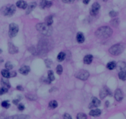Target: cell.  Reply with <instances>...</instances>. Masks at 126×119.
Segmentation results:
<instances>
[{
    "label": "cell",
    "mask_w": 126,
    "mask_h": 119,
    "mask_svg": "<svg viewBox=\"0 0 126 119\" xmlns=\"http://www.w3.org/2000/svg\"><path fill=\"white\" fill-rule=\"evenodd\" d=\"M113 30L110 27L103 26L100 27L95 32V35L98 38H108L111 36Z\"/></svg>",
    "instance_id": "cell-1"
},
{
    "label": "cell",
    "mask_w": 126,
    "mask_h": 119,
    "mask_svg": "<svg viewBox=\"0 0 126 119\" xmlns=\"http://www.w3.org/2000/svg\"><path fill=\"white\" fill-rule=\"evenodd\" d=\"M38 31L46 36H50L52 33V28L51 26L47 25L45 23H39L36 25Z\"/></svg>",
    "instance_id": "cell-2"
},
{
    "label": "cell",
    "mask_w": 126,
    "mask_h": 119,
    "mask_svg": "<svg viewBox=\"0 0 126 119\" xmlns=\"http://www.w3.org/2000/svg\"><path fill=\"white\" fill-rule=\"evenodd\" d=\"M15 11H16V8L14 4H8L4 6L0 10V12L3 15L9 17L14 15Z\"/></svg>",
    "instance_id": "cell-3"
},
{
    "label": "cell",
    "mask_w": 126,
    "mask_h": 119,
    "mask_svg": "<svg viewBox=\"0 0 126 119\" xmlns=\"http://www.w3.org/2000/svg\"><path fill=\"white\" fill-rule=\"evenodd\" d=\"M124 47L122 44H117L111 46L109 49L110 54L113 56H118L123 52Z\"/></svg>",
    "instance_id": "cell-4"
},
{
    "label": "cell",
    "mask_w": 126,
    "mask_h": 119,
    "mask_svg": "<svg viewBox=\"0 0 126 119\" xmlns=\"http://www.w3.org/2000/svg\"><path fill=\"white\" fill-rule=\"evenodd\" d=\"M19 26L15 23H12L9 25V35L10 38H13L17 35L19 32Z\"/></svg>",
    "instance_id": "cell-5"
},
{
    "label": "cell",
    "mask_w": 126,
    "mask_h": 119,
    "mask_svg": "<svg viewBox=\"0 0 126 119\" xmlns=\"http://www.w3.org/2000/svg\"><path fill=\"white\" fill-rule=\"evenodd\" d=\"M76 77L81 80H86L89 77V73L85 70H81L76 73Z\"/></svg>",
    "instance_id": "cell-6"
},
{
    "label": "cell",
    "mask_w": 126,
    "mask_h": 119,
    "mask_svg": "<svg viewBox=\"0 0 126 119\" xmlns=\"http://www.w3.org/2000/svg\"><path fill=\"white\" fill-rule=\"evenodd\" d=\"M100 9V5L98 3H94L92 4V7L90 10V14L92 16H95L98 13Z\"/></svg>",
    "instance_id": "cell-7"
},
{
    "label": "cell",
    "mask_w": 126,
    "mask_h": 119,
    "mask_svg": "<svg viewBox=\"0 0 126 119\" xmlns=\"http://www.w3.org/2000/svg\"><path fill=\"white\" fill-rule=\"evenodd\" d=\"M111 91L107 87H104L100 91V97L101 99H104L107 96H111Z\"/></svg>",
    "instance_id": "cell-8"
},
{
    "label": "cell",
    "mask_w": 126,
    "mask_h": 119,
    "mask_svg": "<svg viewBox=\"0 0 126 119\" xmlns=\"http://www.w3.org/2000/svg\"><path fill=\"white\" fill-rule=\"evenodd\" d=\"M100 105V101L97 98V97H92L91 103H90L89 106V109H92V108L98 107Z\"/></svg>",
    "instance_id": "cell-9"
},
{
    "label": "cell",
    "mask_w": 126,
    "mask_h": 119,
    "mask_svg": "<svg viewBox=\"0 0 126 119\" xmlns=\"http://www.w3.org/2000/svg\"><path fill=\"white\" fill-rule=\"evenodd\" d=\"M52 5V3L51 1L48 0H41L40 3V7L41 9H44V8H49Z\"/></svg>",
    "instance_id": "cell-10"
},
{
    "label": "cell",
    "mask_w": 126,
    "mask_h": 119,
    "mask_svg": "<svg viewBox=\"0 0 126 119\" xmlns=\"http://www.w3.org/2000/svg\"><path fill=\"white\" fill-rule=\"evenodd\" d=\"M8 51H9V53L12 54H16L19 52V49L17 48L13 45L12 43H8Z\"/></svg>",
    "instance_id": "cell-11"
},
{
    "label": "cell",
    "mask_w": 126,
    "mask_h": 119,
    "mask_svg": "<svg viewBox=\"0 0 126 119\" xmlns=\"http://www.w3.org/2000/svg\"><path fill=\"white\" fill-rule=\"evenodd\" d=\"M30 116L24 114H21V115H15L14 116L8 117L4 119H29Z\"/></svg>",
    "instance_id": "cell-12"
},
{
    "label": "cell",
    "mask_w": 126,
    "mask_h": 119,
    "mask_svg": "<svg viewBox=\"0 0 126 119\" xmlns=\"http://www.w3.org/2000/svg\"><path fill=\"white\" fill-rule=\"evenodd\" d=\"M37 4L35 2H32V3H29V4L27 5V11H26V14H29L30 13L32 12L33 10H34V8L36 7Z\"/></svg>",
    "instance_id": "cell-13"
},
{
    "label": "cell",
    "mask_w": 126,
    "mask_h": 119,
    "mask_svg": "<svg viewBox=\"0 0 126 119\" xmlns=\"http://www.w3.org/2000/svg\"><path fill=\"white\" fill-rule=\"evenodd\" d=\"M115 99L117 101H121L123 99V94L120 89H117L115 93Z\"/></svg>",
    "instance_id": "cell-14"
},
{
    "label": "cell",
    "mask_w": 126,
    "mask_h": 119,
    "mask_svg": "<svg viewBox=\"0 0 126 119\" xmlns=\"http://www.w3.org/2000/svg\"><path fill=\"white\" fill-rule=\"evenodd\" d=\"M30 71V68L29 66L27 65H23V66L21 67V69H19V72L21 74L23 75H27L29 73Z\"/></svg>",
    "instance_id": "cell-15"
},
{
    "label": "cell",
    "mask_w": 126,
    "mask_h": 119,
    "mask_svg": "<svg viewBox=\"0 0 126 119\" xmlns=\"http://www.w3.org/2000/svg\"><path fill=\"white\" fill-rule=\"evenodd\" d=\"M27 5H28V4H27V2H25V1H23V0H19V1H18L16 3L17 7L20 8V9H27Z\"/></svg>",
    "instance_id": "cell-16"
},
{
    "label": "cell",
    "mask_w": 126,
    "mask_h": 119,
    "mask_svg": "<svg viewBox=\"0 0 126 119\" xmlns=\"http://www.w3.org/2000/svg\"><path fill=\"white\" fill-rule=\"evenodd\" d=\"M1 84L2 85V87L6 88L7 89H9L10 88V84L9 82L6 78H2L1 80Z\"/></svg>",
    "instance_id": "cell-17"
},
{
    "label": "cell",
    "mask_w": 126,
    "mask_h": 119,
    "mask_svg": "<svg viewBox=\"0 0 126 119\" xmlns=\"http://www.w3.org/2000/svg\"><path fill=\"white\" fill-rule=\"evenodd\" d=\"M76 40L79 43H84V40H85V38H84V35L81 32H78L76 35Z\"/></svg>",
    "instance_id": "cell-18"
},
{
    "label": "cell",
    "mask_w": 126,
    "mask_h": 119,
    "mask_svg": "<svg viewBox=\"0 0 126 119\" xmlns=\"http://www.w3.org/2000/svg\"><path fill=\"white\" fill-rule=\"evenodd\" d=\"M101 114H102V111H101V110L98 109H94V110H91L90 112H89V115L92 117L100 116V115H101Z\"/></svg>",
    "instance_id": "cell-19"
},
{
    "label": "cell",
    "mask_w": 126,
    "mask_h": 119,
    "mask_svg": "<svg viewBox=\"0 0 126 119\" xmlns=\"http://www.w3.org/2000/svg\"><path fill=\"white\" fill-rule=\"evenodd\" d=\"M93 60V56L91 54L85 56L84 58V63L85 64H91Z\"/></svg>",
    "instance_id": "cell-20"
},
{
    "label": "cell",
    "mask_w": 126,
    "mask_h": 119,
    "mask_svg": "<svg viewBox=\"0 0 126 119\" xmlns=\"http://www.w3.org/2000/svg\"><path fill=\"white\" fill-rule=\"evenodd\" d=\"M53 16L52 15H49L45 18V24H47V25L51 26V25L53 24Z\"/></svg>",
    "instance_id": "cell-21"
},
{
    "label": "cell",
    "mask_w": 126,
    "mask_h": 119,
    "mask_svg": "<svg viewBox=\"0 0 126 119\" xmlns=\"http://www.w3.org/2000/svg\"><path fill=\"white\" fill-rule=\"evenodd\" d=\"M116 67V63L115 62H110L107 64L106 68L109 70H113Z\"/></svg>",
    "instance_id": "cell-22"
},
{
    "label": "cell",
    "mask_w": 126,
    "mask_h": 119,
    "mask_svg": "<svg viewBox=\"0 0 126 119\" xmlns=\"http://www.w3.org/2000/svg\"><path fill=\"white\" fill-rule=\"evenodd\" d=\"M65 56H66V54H65V53L63 52H60L57 56V59L58 61L59 62H62L63 60H64V59H65Z\"/></svg>",
    "instance_id": "cell-23"
},
{
    "label": "cell",
    "mask_w": 126,
    "mask_h": 119,
    "mask_svg": "<svg viewBox=\"0 0 126 119\" xmlns=\"http://www.w3.org/2000/svg\"><path fill=\"white\" fill-rule=\"evenodd\" d=\"M119 78L122 80L125 81L126 80V72L125 71H121L119 73Z\"/></svg>",
    "instance_id": "cell-24"
},
{
    "label": "cell",
    "mask_w": 126,
    "mask_h": 119,
    "mask_svg": "<svg viewBox=\"0 0 126 119\" xmlns=\"http://www.w3.org/2000/svg\"><path fill=\"white\" fill-rule=\"evenodd\" d=\"M49 107L51 109H55L58 106L57 102L56 101H55V100L51 101L49 103Z\"/></svg>",
    "instance_id": "cell-25"
},
{
    "label": "cell",
    "mask_w": 126,
    "mask_h": 119,
    "mask_svg": "<svg viewBox=\"0 0 126 119\" xmlns=\"http://www.w3.org/2000/svg\"><path fill=\"white\" fill-rule=\"evenodd\" d=\"M48 79L49 80L50 82H53L54 80H55V76H54V74H53V72L52 71H48Z\"/></svg>",
    "instance_id": "cell-26"
},
{
    "label": "cell",
    "mask_w": 126,
    "mask_h": 119,
    "mask_svg": "<svg viewBox=\"0 0 126 119\" xmlns=\"http://www.w3.org/2000/svg\"><path fill=\"white\" fill-rule=\"evenodd\" d=\"M1 75H3V77L5 78H10V72L8 70H2L1 71Z\"/></svg>",
    "instance_id": "cell-27"
},
{
    "label": "cell",
    "mask_w": 126,
    "mask_h": 119,
    "mask_svg": "<svg viewBox=\"0 0 126 119\" xmlns=\"http://www.w3.org/2000/svg\"><path fill=\"white\" fill-rule=\"evenodd\" d=\"M110 23H111V25L115 27H116L118 26L119 24V21L118 19H113L110 22Z\"/></svg>",
    "instance_id": "cell-28"
},
{
    "label": "cell",
    "mask_w": 126,
    "mask_h": 119,
    "mask_svg": "<svg viewBox=\"0 0 126 119\" xmlns=\"http://www.w3.org/2000/svg\"><path fill=\"white\" fill-rule=\"evenodd\" d=\"M10 104H9V101H4L1 103V106L5 109H8L10 107Z\"/></svg>",
    "instance_id": "cell-29"
},
{
    "label": "cell",
    "mask_w": 126,
    "mask_h": 119,
    "mask_svg": "<svg viewBox=\"0 0 126 119\" xmlns=\"http://www.w3.org/2000/svg\"><path fill=\"white\" fill-rule=\"evenodd\" d=\"M116 66H117V67L119 68V69L121 70V71H123L124 69L126 68V64L124 62H119L117 64V65L116 64Z\"/></svg>",
    "instance_id": "cell-30"
},
{
    "label": "cell",
    "mask_w": 126,
    "mask_h": 119,
    "mask_svg": "<svg viewBox=\"0 0 126 119\" xmlns=\"http://www.w3.org/2000/svg\"><path fill=\"white\" fill-rule=\"evenodd\" d=\"M26 97H27L28 99L30 100V101H35V100L37 99V97H36L35 95H31V94H28V95H26Z\"/></svg>",
    "instance_id": "cell-31"
},
{
    "label": "cell",
    "mask_w": 126,
    "mask_h": 119,
    "mask_svg": "<svg viewBox=\"0 0 126 119\" xmlns=\"http://www.w3.org/2000/svg\"><path fill=\"white\" fill-rule=\"evenodd\" d=\"M56 72L57 74L61 75L63 72V67L61 65H58L56 68Z\"/></svg>",
    "instance_id": "cell-32"
},
{
    "label": "cell",
    "mask_w": 126,
    "mask_h": 119,
    "mask_svg": "<svg viewBox=\"0 0 126 119\" xmlns=\"http://www.w3.org/2000/svg\"><path fill=\"white\" fill-rule=\"evenodd\" d=\"M77 119H87V115L84 113H79L77 115Z\"/></svg>",
    "instance_id": "cell-33"
},
{
    "label": "cell",
    "mask_w": 126,
    "mask_h": 119,
    "mask_svg": "<svg viewBox=\"0 0 126 119\" xmlns=\"http://www.w3.org/2000/svg\"><path fill=\"white\" fill-rule=\"evenodd\" d=\"M5 67L6 68V70L10 71V70L12 69L13 65L10 62H7L5 64Z\"/></svg>",
    "instance_id": "cell-34"
},
{
    "label": "cell",
    "mask_w": 126,
    "mask_h": 119,
    "mask_svg": "<svg viewBox=\"0 0 126 119\" xmlns=\"http://www.w3.org/2000/svg\"><path fill=\"white\" fill-rule=\"evenodd\" d=\"M45 64H46V67H47V68H51V65H52V61L51 59H46V60H45Z\"/></svg>",
    "instance_id": "cell-35"
},
{
    "label": "cell",
    "mask_w": 126,
    "mask_h": 119,
    "mask_svg": "<svg viewBox=\"0 0 126 119\" xmlns=\"http://www.w3.org/2000/svg\"><path fill=\"white\" fill-rule=\"evenodd\" d=\"M8 89L4 87H1L0 88V95H3L6 94V93H8Z\"/></svg>",
    "instance_id": "cell-36"
},
{
    "label": "cell",
    "mask_w": 126,
    "mask_h": 119,
    "mask_svg": "<svg viewBox=\"0 0 126 119\" xmlns=\"http://www.w3.org/2000/svg\"><path fill=\"white\" fill-rule=\"evenodd\" d=\"M117 14H118V13H117V12L115 11H110V13H109V15H110V16L111 17H116L117 15Z\"/></svg>",
    "instance_id": "cell-37"
},
{
    "label": "cell",
    "mask_w": 126,
    "mask_h": 119,
    "mask_svg": "<svg viewBox=\"0 0 126 119\" xmlns=\"http://www.w3.org/2000/svg\"><path fill=\"white\" fill-rule=\"evenodd\" d=\"M18 109L21 111H22L25 109V106L23 104H19L18 106Z\"/></svg>",
    "instance_id": "cell-38"
},
{
    "label": "cell",
    "mask_w": 126,
    "mask_h": 119,
    "mask_svg": "<svg viewBox=\"0 0 126 119\" xmlns=\"http://www.w3.org/2000/svg\"><path fill=\"white\" fill-rule=\"evenodd\" d=\"M63 118H64V119H72L71 115H70V114H67V113H66V114H64Z\"/></svg>",
    "instance_id": "cell-39"
},
{
    "label": "cell",
    "mask_w": 126,
    "mask_h": 119,
    "mask_svg": "<svg viewBox=\"0 0 126 119\" xmlns=\"http://www.w3.org/2000/svg\"><path fill=\"white\" fill-rule=\"evenodd\" d=\"M62 1L64 3H73L74 1V0H62Z\"/></svg>",
    "instance_id": "cell-40"
},
{
    "label": "cell",
    "mask_w": 126,
    "mask_h": 119,
    "mask_svg": "<svg viewBox=\"0 0 126 119\" xmlns=\"http://www.w3.org/2000/svg\"><path fill=\"white\" fill-rule=\"evenodd\" d=\"M20 100L19 99H14L12 101V103H14V104H15V105H18V104H19V103Z\"/></svg>",
    "instance_id": "cell-41"
},
{
    "label": "cell",
    "mask_w": 126,
    "mask_h": 119,
    "mask_svg": "<svg viewBox=\"0 0 126 119\" xmlns=\"http://www.w3.org/2000/svg\"><path fill=\"white\" fill-rule=\"evenodd\" d=\"M17 75V73L15 72H10V77H15Z\"/></svg>",
    "instance_id": "cell-42"
},
{
    "label": "cell",
    "mask_w": 126,
    "mask_h": 119,
    "mask_svg": "<svg viewBox=\"0 0 126 119\" xmlns=\"http://www.w3.org/2000/svg\"><path fill=\"white\" fill-rule=\"evenodd\" d=\"M17 90H19V91H23V88L21 85H18V86H17Z\"/></svg>",
    "instance_id": "cell-43"
},
{
    "label": "cell",
    "mask_w": 126,
    "mask_h": 119,
    "mask_svg": "<svg viewBox=\"0 0 126 119\" xmlns=\"http://www.w3.org/2000/svg\"><path fill=\"white\" fill-rule=\"evenodd\" d=\"M90 1H91V0H83V3H84V4H89V3L90 2Z\"/></svg>",
    "instance_id": "cell-44"
},
{
    "label": "cell",
    "mask_w": 126,
    "mask_h": 119,
    "mask_svg": "<svg viewBox=\"0 0 126 119\" xmlns=\"http://www.w3.org/2000/svg\"><path fill=\"white\" fill-rule=\"evenodd\" d=\"M105 105H106V107H108V105H109V101H106V102Z\"/></svg>",
    "instance_id": "cell-45"
},
{
    "label": "cell",
    "mask_w": 126,
    "mask_h": 119,
    "mask_svg": "<svg viewBox=\"0 0 126 119\" xmlns=\"http://www.w3.org/2000/svg\"><path fill=\"white\" fill-rule=\"evenodd\" d=\"M103 1L104 2H106V1H108V0H103Z\"/></svg>",
    "instance_id": "cell-46"
},
{
    "label": "cell",
    "mask_w": 126,
    "mask_h": 119,
    "mask_svg": "<svg viewBox=\"0 0 126 119\" xmlns=\"http://www.w3.org/2000/svg\"><path fill=\"white\" fill-rule=\"evenodd\" d=\"M1 52H2L1 49H0V53H1Z\"/></svg>",
    "instance_id": "cell-47"
}]
</instances>
